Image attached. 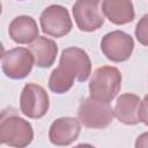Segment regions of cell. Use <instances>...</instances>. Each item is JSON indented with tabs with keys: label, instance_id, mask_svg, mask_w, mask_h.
<instances>
[{
	"label": "cell",
	"instance_id": "1",
	"mask_svg": "<svg viewBox=\"0 0 148 148\" xmlns=\"http://www.w3.org/2000/svg\"><path fill=\"white\" fill-rule=\"evenodd\" d=\"M91 71L88 54L80 47H67L62 51L59 66L52 71L49 79V88L57 94L68 91L74 80L86 81Z\"/></svg>",
	"mask_w": 148,
	"mask_h": 148
},
{
	"label": "cell",
	"instance_id": "2",
	"mask_svg": "<svg viewBox=\"0 0 148 148\" xmlns=\"http://www.w3.org/2000/svg\"><path fill=\"white\" fill-rule=\"evenodd\" d=\"M34 138V131L27 120L3 110L0 121V142L13 147H25Z\"/></svg>",
	"mask_w": 148,
	"mask_h": 148
},
{
	"label": "cell",
	"instance_id": "3",
	"mask_svg": "<svg viewBox=\"0 0 148 148\" xmlns=\"http://www.w3.org/2000/svg\"><path fill=\"white\" fill-rule=\"evenodd\" d=\"M121 74L118 68L111 66L98 67L89 83L90 96L97 101L110 103L120 90Z\"/></svg>",
	"mask_w": 148,
	"mask_h": 148
},
{
	"label": "cell",
	"instance_id": "4",
	"mask_svg": "<svg viewBox=\"0 0 148 148\" xmlns=\"http://www.w3.org/2000/svg\"><path fill=\"white\" fill-rule=\"evenodd\" d=\"M77 116L81 124L88 128H105L112 123L114 112L109 103L90 96L81 102Z\"/></svg>",
	"mask_w": 148,
	"mask_h": 148
},
{
	"label": "cell",
	"instance_id": "5",
	"mask_svg": "<svg viewBox=\"0 0 148 148\" xmlns=\"http://www.w3.org/2000/svg\"><path fill=\"white\" fill-rule=\"evenodd\" d=\"M49 96L44 88L37 83H27L21 92L20 109L29 118H42L49 110Z\"/></svg>",
	"mask_w": 148,
	"mask_h": 148
},
{
	"label": "cell",
	"instance_id": "6",
	"mask_svg": "<svg viewBox=\"0 0 148 148\" xmlns=\"http://www.w3.org/2000/svg\"><path fill=\"white\" fill-rule=\"evenodd\" d=\"M35 59L30 50L15 47L2 54L1 65L3 73L14 80L25 77L34 66Z\"/></svg>",
	"mask_w": 148,
	"mask_h": 148
},
{
	"label": "cell",
	"instance_id": "7",
	"mask_svg": "<svg viewBox=\"0 0 148 148\" xmlns=\"http://www.w3.org/2000/svg\"><path fill=\"white\" fill-rule=\"evenodd\" d=\"M101 0H76L73 6V15L80 30L94 31L104 23Z\"/></svg>",
	"mask_w": 148,
	"mask_h": 148
},
{
	"label": "cell",
	"instance_id": "8",
	"mask_svg": "<svg viewBox=\"0 0 148 148\" xmlns=\"http://www.w3.org/2000/svg\"><path fill=\"white\" fill-rule=\"evenodd\" d=\"M133 38L124 31H111L106 34L101 43V49L104 56L114 62L127 60L133 51Z\"/></svg>",
	"mask_w": 148,
	"mask_h": 148
},
{
	"label": "cell",
	"instance_id": "9",
	"mask_svg": "<svg viewBox=\"0 0 148 148\" xmlns=\"http://www.w3.org/2000/svg\"><path fill=\"white\" fill-rule=\"evenodd\" d=\"M42 30L53 37H62L72 29V21L67 9L59 5L49 6L40 14Z\"/></svg>",
	"mask_w": 148,
	"mask_h": 148
},
{
	"label": "cell",
	"instance_id": "10",
	"mask_svg": "<svg viewBox=\"0 0 148 148\" xmlns=\"http://www.w3.org/2000/svg\"><path fill=\"white\" fill-rule=\"evenodd\" d=\"M80 134V121L72 117L54 120L49 131L50 141L57 146H67L77 139Z\"/></svg>",
	"mask_w": 148,
	"mask_h": 148
},
{
	"label": "cell",
	"instance_id": "11",
	"mask_svg": "<svg viewBox=\"0 0 148 148\" xmlns=\"http://www.w3.org/2000/svg\"><path fill=\"white\" fill-rule=\"evenodd\" d=\"M10 38L18 44H28L38 37V28L36 21L27 15L15 17L8 28Z\"/></svg>",
	"mask_w": 148,
	"mask_h": 148
},
{
	"label": "cell",
	"instance_id": "12",
	"mask_svg": "<svg viewBox=\"0 0 148 148\" xmlns=\"http://www.w3.org/2000/svg\"><path fill=\"white\" fill-rule=\"evenodd\" d=\"M140 98L134 94H124L120 95L116 102L113 112L116 118L126 125H135L140 121L139 109H140Z\"/></svg>",
	"mask_w": 148,
	"mask_h": 148
},
{
	"label": "cell",
	"instance_id": "13",
	"mask_svg": "<svg viewBox=\"0 0 148 148\" xmlns=\"http://www.w3.org/2000/svg\"><path fill=\"white\" fill-rule=\"evenodd\" d=\"M102 9L110 22L126 24L134 18V8L131 0H103Z\"/></svg>",
	"mask_w": 148,
	"mask_h": 148
},
{
	"label": "cell",
	"instance_id": "14",
	"mask_svg": "<svg viewBox=\"0 0 148 148\" xmlns=\"http://www.w3.org/2000/svg\"><path fill=\"white\" fill-rule=\"evenodd\" d=\"M29 50L31 51L34 59H35V64L38 67L45 68V67H50L57 57L58 53V46L57 44L46 37H37L29 46Z\"/></svg>",
	"mask_w": 148,
	"mask_h": 148
},
{
	"label": "cell",
	"instance_id": "15",
	"mask_svg": "<svg viewBox=\"0 0 148 148\" xmlns=\"http://www.w3.org/2000/svg\"><path fill=\"white\" fill-rule=\"evenodd\" d=\"M135 37L142 45L148 46V14L143 15L136 24Z\"/></svg>",
	"mask_w": 148,
	"mask_h": 148
},
{
	"label": "cell",
	"instance_id": "16",
	"mask_svg": "<svg viewBox=\"0 0 148 148\" xmlns=\"http://www.w3.org/2000/svg\"><path fill=\"white\" fill-rule=\"evenodd\" d=\"M139 118H140V121H142L148 126V95H146L143 101L140 103Z\"/></svg>",
	"mask_w": 148,
	"mask_h": 148
},
{
	"label": "cell",
	"instance_id": "17",
	"mask_svg": "<svg viewBox=\"0 0 148 148\" xmlns=\"http://www.w3.org/2000/svg\"><path fill=\"white\" fill-rule=\"evenodd\" d=\"M135 147L136 148H146V147H148V132L141 134L138 138V140L135 142Z\"/></svg>",
	"mask_w": 148,
	"mask_h": 148
}]
</instances>
